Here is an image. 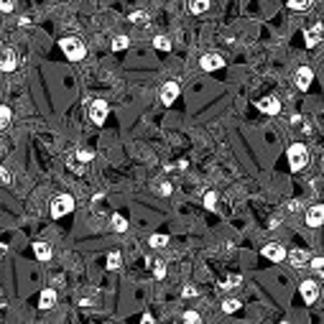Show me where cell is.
<instances>
[{"label":"cell","instance_id":"1","mask_svg":"<svg viewBox=\"0 0 324 324\" xmlns=\"http://www.w3.org/2000/svg\"><path fill=\"white\" fill-rule=\"evenodd\" d=\"M59 46H62L64 56L72 59V62H79V59L87 56V46H84V41L77 38V36H64L62 41H59Z\"/></svg>","mask_w":324,"mask_h":324},{"label":"cell","instance_id":"2","mask_svg":"<svg viewBox=\"0 0 324 324\" xmlns=\"http://www.w3.org/2000/svg\"><path fill=\"white\" fill-rule=\"evenodd\" d=\"M306 164H309V151H306V145H304V143L288 145V166H291V171H301Z\"/></svg>","mask_w":324,"mask_h":324},{"label":"cell","instance_id":"3","mask_svg":"<svg viewBox=\"0 0 324 324\" xmlns=\"http://www.w3.org/2000/svg\"><path fill=\"white\" fill-rule=\"evenodd\" d=\"M72 210H74V197L72 194H59V197H54L51 199V217L54 219H59V217H64V215H69Z\"/></svg>","mask_w":324,"mask_h":324},{"label":"cell","instance_id":"4","mask_svg":"<svg viewBox=\"0 0 324 324\" xmlns=\"http://www.w3.org/2000/svg\"><path fill=\"white\" fill-rule=\"evenodd\" d=\"M108 112H110V108H108L105 100H92V102H90V110H87V115H90V120H92L95 125L105 123V120H108Z\"/></svg>","mask_w":324,"mask_h":324},{"label":"cell","instance_id":"5","mask_svg":"<svg viewBox=\"0 0 324 324\" xmlns=\"http://www.w3.org/2000/svg\"><path fill=\"white\" fill-rule=\"evenodd\" d=\"M263 253V258H268V260H273V263H284L286 260V248L281 245V243H268L266 248L260 250Z\"/></svg>","mask_w":324,"mask_h":324},{"label":"cell","instance_id":"6","mask_svg":"<svg viewBox=\"0 0 324 324\" xmlns=\"http://www.w3.org/2000/svg\"><path fill=\"white\" fill-rule=\"evenodd\" d=\"M176 97H179V82H166V84H161L158 100L164 102V105H174Z\"/></svg>","mask_w":324,"mask_h":324},{"label":"cell","instance_id":"7","mask_svg":"<svg viewBox=\"0 0 324 324\" xmlns=\"http://www.w3.org/2000/svg\"><path fill=\"white\" fill-rule=\"evenodd\" d=\"M18 67L16 49H0V72H13Z\"/></svg>","mask_w":324,"mask_h":324},{"label":"cell","instance_id":"8","mask_svg":"<svg viewBox=\"0 0 324 324\" xmlns=\"http://www.w3.org/2000/svg\"><path fill=\"white\" fill-rule=\"evenodd\" d=\"M199 67L204 69V72H217L219 67H225V59H222V54H204L202 59H199Z\"/></svg>","mask_w":324,"mask_h":324},{"label":"cell","instance_id":"9","mask_svg":"<svg viewBox=\"0 0 324 324\" xmlns=\"http://www.w3.org/2000/svg\"><path fill=\"white\" fill-rule=\"evenodd\" d=\"M304 219H306L309 227H322V222H324V207H322V204H312V207L306 210Z\"/></svg>","mask_w":324,"mask_h":324},{"label":"cell","instance_id":"10","mask_svg":"<svg viewBox=\"0 0 324 324\" xmlns=\"http://www.w3.org/2000/svg\"><path fill=\"white\" fill-rule=\"evenodd\" d=\"M286 258L291 263V268H304L309 263V253L304 248H293V250H286Z\"/></svg>","mask_w":324,"mask_h":324},{"label":"cell","instance_id":"11","mask_svg":"<svg viewBox=\"0 0 324 324\" xmlns=\"http://www.w3.org/2000/svg\"><path fill=\"white\" fill-rule=\"evenodd\" d=\"M299 291H301V299H304L306 304H314V301L319 299V284H317V281H301Z\"/></svg>","mask_w":324,"mask_h":324},{"label":"cell","instance_id":"12","mask_svg":"<svg viewBox=\"0 0 324 324\" xmlns=\"http://www.w3.org/2000/svg\"><path fill=\"white\" fill-rule=\"evenodd\" d=\"M312 79H314V72L309 69V67H299V69H296V74H293V82H296V87H299L301 92H306V90H309Z\"/></svg>","mask_w":324,"mask_h":324},{"label":"cell","instance_id":"13","mask_svg":"<svg viewBox=\"0 0 324 324\" xmlns=\"http://www.w3.org/2000/svg\"><path fill=\"white\" fill-rule=\"evenodd\" d=\"M304 41H306L309 49L319 46V43H322V23H314L312 28H306V31H304Z\"/></svg>","mask_w":324,"mask_h":324},{"label":"cell","instance_id":"14","mask_svg":"<svg viewBox=\"0 0 324 324\" xmlns=\"http://www.w3.org/2000/svg\"><path fill=\"white\" fill-rule=\"evenodd\" d=\"M258 110L260 112H268V115H278V112H281V102H278L276 97H263L258 102Z\"/></svg>","mask_w":324,"mask_h":324},{"label":"cell","instance_id":"15","mask_svg":"<svg viewBox=\"0 0 324 324\" xmlns=\"http://www.w3.org/2000/svg\"><path fill=\"white\" fill-rule=\"evenodd\" d=\"M54 304H56V291L54 288H43L41 296H38V309L49 312V309H54Z\"/></svg>","mask_w":324,"mask_h":324},{"label":"cell","instance_id":"16","mask_svg":"<svg viewBox=\"0 0 324 324\" xmlns=\"http://www.w3.org/2000/svg\"><path fill=\"white\" fill-rule=\"evenodd\" d=\"M34 253H36V258H38V260H51L54 250H51V245H49V243L36 240V243H34Z\"/></svg>","mask_w":324,"mask_h":324},{"label":"cell","instance_id":"17","mask_svg":"<svg viewBox=\"0 0 324 324\" xmlns=\"http://www.w3.org/2000/svg\"><path fill=\"white\" fill-rule=\"evenodd\" d=\"M128 21L130 23H136V26H148V13H145V10H133V13H130V16H128Z\"/></svg>","mask_w":324,"mask_h":324},{"label":"cell","instance_id":"18","mask_svg":"<svg viewBox=\"0 0 324 324\" xmlns=\"http://www.w3.org/2000/svg\"><path fill=\"white\" fill-rule=\"evenodd\" d=\"M189 10L199 16V13H207L210 10V0H189Z\"/></svg>","mask_w":324,"mask_h":324},{"label":"cell","instance_id":"19","mask_svg":"<svg viewBox=\"0 0 324 324\" xmlns=\"http://www.w3.org/2000/svg\"><path fill=\"white\" fill-rule=\"evenodd\" d=\"M110 225H112V230H115V232H125V230H128L125 217H123V215H117V212L110 217Z\"/></svg>","mask_w":324,"mask_h":324},{"label":"cell","instance_id":"20","mask_svg":"<svg viewBox=\"0 0 324 324\" xmlns=\"http://www.w3.org/2000/svg\"><path fill=\"white\" fill-rule=\"evenodd\" d=\"M10 117H13L10 108H8V105H0V130L10 125Z\"/></svg>","mask_w":324,"mask_h":324},{"label":"cell","instance_id":"21","mask_svg":"<svg viewBox=\"0 0 324 324\" xmlns=\"http://www.w3.org/2000/svg\"><path fill=\"white\" fill-rule=\"evenodd\" d=\"M312 5H314V0H288L291 10H309Z\"/></svg>","mask_w":324,"mask_h":324},{"label":"cell","instance_id":"22","mask_svg":"<svg viewBox=\"0 0 324 324\" xmlns=\"http://www.w3.org/2000/svg\"><path fill=\"white\" fill-rule=\"evenodd\" d=\"M238 309H240V301H238V299H225V301H222V312H225V314H235Z\"/></svg>","mask_w":324,"mask_h":324},{"label":"cell","instance_id":"23","mask_svg":"<svg viewBox=\"0 0 324 324\" xmlns=\"http://www.w3.org/2000/svg\"><path fill=\"white\" fill-rule=\"evenodd\" d=\"M153 46H156L158 51H171V41H169L166 36H156V38H153Z\"/></svg>","mask_w":324,"mask_h":324},{"label":"cell","instance_id":"24","mask_svg":"<svg viewBox=\"0 0 324 324\" xmlns=\"http://www.w3.org/2000/svg\"><path fill=\"white\" fill-rule=\"evenodd\" d=\"M128 43H130L128 36H115V38H112V51H123V49H128Z\"/></svg>","mask_w":324,"mask_h":324},{"label":"cell","instance_id":"25","mask_svg":"<svg viewBox=\"0 0 324 324\" xmlns=\"http://www.w3.org/2000/svg\"><path fill=\"white\" fill-rule=\"evenodd\" d=\"M148 245H151V248H166V245H169V238H166V235H151Z\"/></svg>","mask_w":324,"mask_h":324},{"label":"cell","instance_id":"26","mask_svg":"<svg viewBox=\"0 0 324 324\" xmlns=\"http://www.w3.org/2000/svg\"><path fill=\"white\" fill-rule=\"evenodd\" d=\"M92 158H95V151H90V148H79L77 151V161H82V164H90Z\"/></svg>","mask_w":324,"mask_h":324},{"label":"cell","instance_id":"27","mask_svg":"<svg viewBox=\"0 0 324 324\" xmlns=\"http://www.w3.org/2000/svg\"><path fill=\"white\" fill-rule=\"evenodd\" d=\"M171 191H174V186H171L169 181H161V184H156V194H158V197H169Z\"/></svg>","mask_w":324,"mask_h":324},{"label":"cell","instance_id":"28","mask_svg":"<svg viewBox=\"0 0 324 324\" xmlns=\"http://www.w3.org/2000/svg\"><path fill=\"white\" fill-rule=\"evenodd\" d=\"M108 268H110V271L120 268V253H115V250H112V253L108 255Z\"/></svg>","mask_w":324,"mask_h":324},{"label":"cell","instance_id":"29","mask_svg":"<svg viewBox=\"0 0 324 324\" xmlns=\"http://www.w3.org/2000/svg\"><path fill=\"white\" fill-rule=\"evenodd\" d=\"M0 181H3L5 186H10V184H13V174H10V169H8V166H0Z\"/></svg>","mask_w":324,"mask_h":324},{"label":"cell","instance_id":"30","mask_svg":"<svg viewBox=\"0 0 324 324\" xmlns=\"http://www.w3.org/2000/svg\"><path fill=\"white\" fill-rule=\"evenodd\" d=\"M215 204H217V194H215V191H207V194H204V207L215 210Z\"/></svg>","mask_w":324,"mask_h":324},{"label":"cell","instance_id":"31","mask_svg":"<svg viewBox=\"0 0 324 324\" xmlns=\"http://www.w3.org/2000/svg\"><path fill=\"white\" fill-rule=\"evenodd\" d=\"M240 281H243V278H240V276H230V278H227V281H225V284H219V288H230V286H238Z\"/></svg>","mask_w":324,"mask_h":324},{"label":"cell","instance_id":"32","mask_svg":"<svg viewBox=\"0 0 324 324\" xmlns=\"http://www.w3.org/2000/svg\"><path fill=\"white\" fill-rule=\"evenodd\" d=\"M153 276L158 278V281H161V278H166V266H164V263H156V268H153Z\"/></svg>","mask_w":324,"mask_h":324},{"label":"cell","instance_id":"33","mask_svg":"<svg viewBox=\"0 0 324 324\" xmlns=\"http://www.w3.org/2000/svg\"><path fill=\"white\" fill-rule=\"evenodd\" d=\"M312 268H314L317 273H322V268H324V258H322V255H317V258H312Z\"/></svg>","mask_w":324,"mask_h":324},{"label":"cell","instance_id":"34","mask_svg":"<svg viewBox=\"0 0 324 324\" xmlns=\"http://www.w3.org/2000/svg\"><path fill=\"white\" fill-rule=\"evenodd\" d=\"M184 322H189V324H197V322H202V317H199L197 312H186V314H184Z\"/></svg>","mask_w":324,"mask_h":324},{"label":"cell","instance_id":"35","mask_svg":"<svg viewBox=\"0 0 324 324\" xmlns=\"http://www.w3.org/2000/svg\"><path fill=\"white\" fill-rule=\"evenodd\" d=\"M286 210H288L291 215H293V212H299V210H301V202H299V199H291V202L286 204Z\"/></svg>","mask_w":324,"mask_h":324},{"label":"cell","instance_id":"36","mask_svg":"<svg viewBox=\"0 0 324 324\" xmlns=\"http://www.w3.org/2000/svg\"><path fill=\"white\" fill-rule=\"evenodd\" d=\"M13 8H16V3H13V0H0V10H3V13H10Z\"/></svg>","mask_w":324,"mask_h":324},{"label":"cell","instance_id":"37","mask_svg":"<svg viewBox=\"0 0 324 324\" xmlns=\"http://www.w3.org/2000/svg\"><path fill=\"white\" fill-rule=\"evenodd\" d=\"M197 293H199V291H197L194 286H186V288L181 291V296H184V299H191V296H197Z\"/></svg>","mask_w":324,"mask_h":324},{"label":"cell","instance_id":"38","mask_svg":"<svg viewBox=\"0 0 324 324\" xmlns=\"http://www.w3.org/2000/svg\"><path fill=\"white\" fill-rule=\"evenodd\" d=\"M141 322H143V324H153L156 319H153V314H143V317H141Z\"/></svg>","mask_w":324,"mask_h":324},{"label":"cell","instance_id":"39","mask_svg":"<svg viewBox=\"0 0 324 324\" xmlns=\"http://www.w3.org/2000/svg\"><path fill=\"white\" fill-rule=\"evenodd\" d=\"M0 255H5V245H0Z\"/></svg>","mask_w":324,"mask_h":324},{"label":"cell","instance_id":"40","mask_svg":"<svg viewBox=\"0 0 324 324\" xmlns=\"http://www.w3.org/2000/svg\"><path fill=\"white\" fill-rule=\"evenodd\" d=\"M3 306H5V299H3V296H0V309H3Z\"/></svg>","mask_w":324,"mask_h":324},{"label":"cell","instance_id":"41","mask_svg":"<svg viewBox=\"0 0 324 324\" xmlns=\"http://www.w3.org/2000/svg\"><path fill=\"white\" fill-rule=\"evenodd\" d=\"M0 49H3V41H0Z\"/></svg>","mask_w":324,"mask_h":324}]
</instances>
